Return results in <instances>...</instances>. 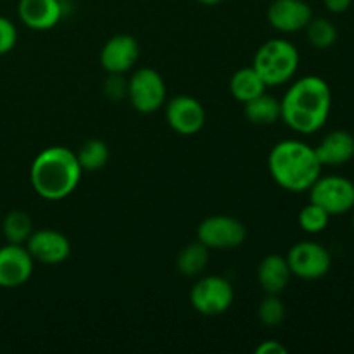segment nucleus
I'll use <instances>...</instances> for the list:
<instances>
[{
    "label": "nucleus",
    "mask_w": 354,
    "mask_h": 354,
    "mask_svg": "<svg viewBox=\"0 0 354 354\" xmlns=\"http://www.w3.org/2000/svg\"><path fill=\"white\" fill-rule=\"evenodd\" d=\"M322 168L315 147L296 138L275 144L268 156L270 175L287 192H308L322 175Z\"/></svg>",
    "instance_id": "nucleus-3"
},
{
    "label": "nucleus",
    "mask_w": 354,
    "mask_h": 354,
    "mask_svg": "<svg viewBox=\"0 0 354 354\" xmlns=\"http://www.w3.org/2000/svg\"><path fill=\"white\" fill-rule=\"evenodd\" d=\"M353 0H324V6L332 14H344L351 7Z\"/></svg>",
    "instance_id": "nucleus-28"
},
{
    "label": "nucleus",
    "mask_w": 354,
    "mask_h": 354,
    "mask_svg": "<svg viewBox=\"0 0 354 354\" xmlns=\"http://www.w3.org/2000/svg\"><path fill=\"white\" fill-rule=\"evenodd\" d=\"M234 296V287L225 277L207 275L194 283L190 290V304L204 317H218L232 306Z\"/></svg>",
    "instance_id": "nucleus-6"
},
{
    "label": "nucleus",
    "mask_w": 354,
    "mask_h": 354,
    "mask_svg": "<svg viewBox=\"0 0 354 354\" xmlns=\"http://www.w3.org/2000/svg\"><path fill=\"white\" fill-rule=\"evenodd\" d=\"M286 304L282 303L279 294H268V296L259 303L258 318L261 320V324L266 325V327H277V325H280L286 320Z\"/></svg>",
    "instance_id": "nucleus-25"
},
{
    "label": "nucleus",
    "mask_w": 354,
    "mask_h": 354,
    "mask_svg": "<svg viewBox=\"0 0 354 354\" xmlns=\"http://www.w3.org/2000/svg\"><path fill=\"white\" fill-rule=\"evenodd\" d=\"M76 158L83 171H97V169H102L109 161V147L106 142L92 138L80 147Z\"/></svg>",
    "instance_id": "nucleus-22"
},
{
    "label": "nucleus",
    "mask_w": 354,
    "mask_h": 354,
    "mask_svg": "<svg viewBox=\"0 0 354 354\" xmlns=\"http://www.w3.org/2000/svg\"><path fill=\"white\" fill-rule=\"evenodd\" d=\"M266 83L259 76V73L254 68H242L235 71L230 78V93L235 100L245 104L248 100L261 95L266 92Z\"/></svg>",
    "instance_id": "nucleus-18"
},
{
    "label": "nucleus",
    "mask_w": 354,
    "mask_h": 354,
    "mask_svg": "<svg viewBox=\"0 0 354 354\" xmlns=\"http://www.w3.org/2000/svg\"><path fill=\"white\" fill-rule=\"evenodd\" d=\"M166 121L178 135L199 133L206 124V109L197 99L190 95H178L166 104Z\"/></svg>",
    "instance_id": "nucleus-10"
},
{
    "label": "nucleus",
    "mask_w": 354,
    "mask_h": 354,
    "mask_svg": "<svg viewBox=\"0 0 354 354\" xmlns=\"http://www.w3.org/2000/svg\"><path fill=\"white\" fill-rule=\"evenodd\" d=\"M299 50L286 38H273L258 48L252 68L259 73L266 86H280L290 82L299 68Z\"/></svg>",
    "instance_id": "nucleus-4"
},
{
    "label": "nucleus",
    "mask_w": 354,
    "mask_h": 354,
    "mask_svg": "<svg viewBox=\"0 0 354 354\" xmlns=\"http://www.w3.org/2000/svg\"><path fill=\"white\" fill-rule=\"evenodd\" d=\"M322 166L348 165L354 158V135L348 130H332L315 147Z\"/></svg>",
    "instance_id": "nucleus-16"
},
{
    "label": "nucleus",
    "mask_w": 354,
    "mask_h": 354,
    "mask_svg": "<svg viewBox=\"0 0 354 354\" xmlns=\"http://www.w3.org/2000/svg\"><path fill=\"white\" fill-rule=\"evenodd\" d=\"M332 109L330 85L322 76L296 80L280 100V120L301 135L317 133L325 127Z\"/></svg>",
    "instance_id": "nucleus-1"
},
{
    "label": "nucleus",
    "mask_w": 354,
    "mask_h": 354,
    "mask_svg": "<svg viewBox=\"0 0 354 354\" xmlns=\"http://www.w3.org/2000/svg\"><path fill=\"white\" fill-rule=\"evenodd\" d=\"M82 166L76 152L54 145L47 147L33 159L30 182L35 192L45 201H62L71 196L82 182Z\"/></svg>",
    "instance_id": "nucleus-2"
},
{
    "label": "nucleus",
    "mask_w": 354,
    "mask_h": 354,
    "mask_svg": "<svg viewBox=\"0 0 354 354\" xmlns=\"http://www.w3.org/2000/svg\"><path fill=\"white\" fill-rule=\"evenodd\" d=\"M310 203L324 207L330 216L349 213L354 207V183L346 176H318L310 187Z\"/></svg>",
    "instance_id": "nucleus-7"
},
{
    "label": "nucleus",
    "mask_w": 354,
    "mask_h": 354,
    "mask_svg": "<svg viewBox=\"0 0 354 354\" xmlns=\"http://www.w3.org/2000/svg\"><path fill=\"white\" fill-rule=\"evenodd\" d=\"M266 19L280 33H297L306 30L313 19V10L304 0H273L266 10Z\"/></svg>",
    "instance_id": "nucleus-13"
},
{
    "label": "nucleus",
    "mask_w": 354,
    "mask_h": 354,
    "mask_svg": "<svg viewBox=\"0 0 354 354\" xmlns=\"http://www.w3.org/2000/svg\"><path fill=\"white\" fill-rule=\"evenodd\" d=\"M199 3H204V6H218V3H221L223 0H197Z\"/></svg>",
    "instance_id": "nucleus-29"
},
{
    "label": "nucleus",
    "mask_w": 354,
    "mask_h": 354,
    "mask_svg": "<svg viewBox=\"0 0 354 354\" xmlns=\"http://www.w3.org/2000/svg\"><path fill=\"white\" fill-rule=\"evenodd\" d=\"M17 44V28L7 17L0 16V55H6L16 47Z\"/></svg>",
    "instance_id": "nucleus-26"
},
{
    "label": "nucleus",
    "mask_w": 354,
    "mask_h": 354,
    "mask_svg": "<svg viewBox=\"0 0 354 354\" xmlns=\"http://www.w3.org/2000/svg\"><path fill=\"white\" fill-rule=\"evenodd\" d=\"M35 259L24 244H9L0 248V287L17 289L33 275Z\"/></svg>",
    "instance_id": "nucleus-11"
},
{
    "label": "nucleus",
    "mask_w": 354,
    "mask_h": 354,
    "mask_svg": "<svg viewBox=\"0 0 354 354\" xmlns=\"http://www.w3.org/2000/svg\"><path fill=\"white\" fill-rule=\"evenodd\" d=\"M353 230H354V218H353Z\"/></svg>",
    "instance_id": "nucleus-30"
},
{
    "label": "nucleus",
    "mask_w": 354,
    "mask_h": 354,
    "mask_svg": "<svg viewBox=\"0 0 354 354\" xmlns=\"http://www.w3.org/2000/svg\"><path fill=\"white\" fill-rule=\"evenodd\" d=\"M306 35L308 41L315 48H320V50L330 48L337 41L339 37L335 24L332 21L325 19V17H313L306 26Z\"/></svg>",
    "instance_id": "nucleus-23"
},
{
    "label": "nucleus",
    "mask_w": 354,
    "mask_h": 354,
    "mask_svg": "<svg viewBox=\"0 0 354 354\" xmlns=\"http://www.w3.org/2000/svg\"><path fill=\"white\" fill-rule=\"evenodd\" d=\"M31 258L44 265H61L71 254V242L62 232L52 228L33 230L26 241Z\"/></svg>",
    "instance_id": "nucleus-12"
},
{
    "label": "nucleus",
    "mask_w": 354,
    "mask_h": 354,
    "mask_svg": "<svg viewBox=\"0 0 354 354\" xmlns=\"http://www.w3.org/2000/svg\"><path fill=\"white\" fill-rule=\"evenodd\" d=\"M138 55H140V47L135 37L127 33L114 35L100 50V66L104 71L111 73L113 76L123 75L137 64Z\"/></svg>",
    "instance_id": "nucleus-14"
},
{
    "label": "nucleus",
    "mask_w": 354,
    "mask_h": 354,
    "mask_svg": "<svg viewBox=\"0 0 354 354\" xmlns=\"http://www.w3.org/2000/svg\"><path fill=\"white\" fill-rule=\"evenodd\" d=\"M244 114L252 124L268 127L280 120V100L265 92L244 104Z\"/></svg>",
    "instance_id": "nucleus-19"
},
{
    "label": "nucleus",
    "mask_w": 354,
    "mask_h": 354,
    "mask_svg": "<svg viewBox=\"0 0 354 354\" xmlns=\"http://www.w3.org/2000/svg\"><path fill=\"white\" fill-rule=\"evenodd\" d=\"M289 263L286 256L268 254L258 266V282L266 294H280L290 282Z\"/></svg>",
    "instance_id": "nucleus-17"
},
{
    "label": "nucleus",
    "mask_w": 354,
    "mask_h": 354,
    "mask_svg": "<svg viewBox=\"0 0 354 354\" xmlns=\"http://www.w3.org/2000/svg\"><path fill=\"white\" fill-rule=\"evenodd\" d=\"M328 221H330V214L315 203H310L308 206H304L299 213V227L306 234H322L328 227Z\"/></svg>",
    "instance_id": "nucleus-24"
},
{
    "label": "nucleus",
    "mask_w": 354,
    "mask_h": 354,
    "mask_svg": "<svg viewBox=\"0 0 354 354\" xmlns=\"http://www.w3.org/2000/svg\"><path fill=\"white\" fill-rule=\"evenodd\" d=\"M248 239V230L241 220L227 214H216L201 221L197 227V241L207 249H237Z\"/></svg>",
    "instance_id": "nucleus-9"
},
{
    "label": "nucleus",
    "mask_w": 354,
    "mask_h": 354,
    "mask_svg": "<svg viewBox=\"0 0 354 354\" xmlns=\"http://www.w3.org/2000/svg\"><path fill=\"white\" fill-rule=\"evenodd\" d=\"M290 273L303 280H320L330 272L332 256L325 245L315 241L294 244L286 256Z\"/></svg>",
    "instance_id": "nucleus-8"
},
{
    "label": "nucleus",
    "mask_w": 354,
    "mask_h": 354,
    "mask_svg": "<svg viewBox=\"0 0 354 354\" xmlns=\"http://www.w3.org/2000/svg\"><path fill=\"white\" fill-rule=\"evenodd\" d=\"M127 95L135 111L152 114L165 106V78L152 68H140L130 76L127 83Z\"/></svg>",
    "instance_id": "nucleus-5"
},
{
    "label": "nucleus",
    "mask_w": 354,
    "mask_h": 354,
    "mask_svg": "<svg viewBox=\"0 0 354 354\" xmlns=\"http://www.w3.org/2000/svg\"><path fill=\"white\" fill-rule=\"evenodd\" d=\"M64 14L61 0H19L17 16L21 23L35 31H47L57 26Z\"/></svg>",
    "instance_id": "nucleus-15"
},
{
    "label": "nucleus",
    "mask_w": 354,
    "mask_h": 354,
    "mask_svg": "<svg viewBox=\"0 0 354 354\" xmlns=\"http://www.w3.org/2000/svg\"><path fill=\"white\" fill-rule=\"evenodd\" d=\"M2 234L9 244H26L33 234V221L24 211H10L2 221Z\"/></svg>",
    "instance_id": "nucleus-21"
},
{
    "label": "nucleus",
    "mask_w": 354,
    "mask_h": 354,
    "mask_svg": "<svg viewBox=\"0 0 354 354\" xmlns=\"http://www.w3.org/2000/svg\"><path fill=\"white\" fill-rule=\"evenodd\" d=\"M209 263V249L203 242L187 244L176 258V268L183 277H197L206 270Z\"/></svg>",
    "instance_id": "nucleus-20"
},
{
    "label": "nucleus",
    "mask_w": 354,
    "mask_h": 354,
    "mask_svg": "<svg viewBox=\"0 0 354 354\" xmlns=\"http://www.w3.org/2000/svg\"><path fill=\"white\" fill-rule=\"evenodd\" d=\"M289 349L279 341H265L256 348V354H287Z\"/></svg>",
    "instance_id": "nucleus-27"
}]
</instances>
